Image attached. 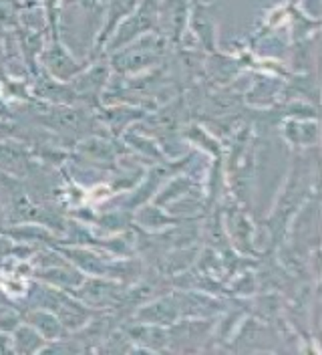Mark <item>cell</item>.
<instances>
[{"label":"cell","instance_id":"obj_1","mask_svg":"<svg viewBox=\"0 0 322 355\" xmlns=\"http://www.w3.org/2000/svg\"><path fill=\"white\" fill-rule=\"evenodd\" d=\"M168 46V39L161 33H145L141 37H137L135 41H131L125 46L117 49L111 53V67L117 73H139L147 67L155 65Z\"/></svg>","mask_w":322,"mask_h":355},{"label":"cell","instance_id":"obj_2","mask_svg":"<svg viewBox=\"0 0 322 355\" xmlns=\"http://www.w3.org/2000/svg\"><path fill=\"white\" fill-rule=\"evenodd\" d=\"M157 21H159V0H139L135 10L119 22L113 35L109 37V41L105 43L109 53L125 46L145 33L155 31L159 24Z\"/></svg>","mask_w":322,"mask_h":355},{"label":"cell","instance_id":"obj_3","mask_svg":"<svg viewBox=\"0 0 322 355\" xmlns=\"http://www.w3.org/2000/svg\"><path fill=\"white\" fill-rule=\"evenodd\" d=\"M73 295L81 303H87L89 307H109L113 303H119L123 297V293L115 283H107L103 279H97V281L83 279V283L73 291Z\"/></svg>","mask_w":322,"mask_h":355},{"label":"cell","instance_id":"obj_4","mask_svg":"<svg viewBox=\"0 0 322 355\" xmlns=\"http://www.w3.org/2000/svg\"><path fill=\"white\" fill-rule=\"evenodd\" d=\"M190 17L188 0H159V21L161 28L166 26V39L179 41L186 21Z\"/></svg>","mask_w":322,"mask_h":355},{"label":"cell","instance_id":"obj_5","mask_svg":"<svg viewBox=\"0 0 322 355\" xmlns=\"http://www.w3.org/2000/svg\"><path fill=\"white\" fill-rule=\"evenodd\" d=\"M179 305H177V297H163L157 299L151 305H143L135 313V319L141 323H150V325H157V327H168L173 325L179 319Z\"/></svg>","mask_w":322,"mask_h":355},{"label":"cell","instance_id":"obj_6","mask_svg":"<svg viewBox=\"0 0 322 355\" xmlns=\"http://www.w3.org/2000/svg\"><path fill=\"white\" fill-rule=\"evenodd\" d=\"M43 63L44 67L48 69V73H51L55 79H59V81L71 79L73 75L81 73V69H83V67L79 65V63L66 53V49H64L59 41H55V43L44 51Z\"/></svg>","mask_w":322,"mask_h":355},{"label":"cell","instance_id":"obj_7","mask_svg":"<svg viewBox=\"0 0 322 355\" xmlns=\"http://www.w3.org/2000/svg\"><path fill=\"white\" fill-rule=\"evenodd\" d=\"M24 323L35 327L46 341H59V337L64 333L63 323L59 321V317L43 307H37V309L33 307V311H28L24 315Z\"/></svg>","mask_w":322,"mask_h":355},{"label":"cell","instance_id":"obj_8","mask_svg":"<svg viewBox=\"0 0 322 355\" xmlns=\"http://www.w3.org/2000/svg\"><path fill=\"white\" fill-rule=\"evenodd\" d=\"M137 4H139V0H107V19H105V26H103L101 37L97 39V46H99V49L107 43L109 37H111L113 31L117 28V24L123 21L125 17H129V15L135 10Z\"/></svg>","mask_w":322,"mask_h":355},{"label":"cell","instance_id":"obj_9","mask_svg":"<svg viewBox=\"0 0 322 355\" xmlns=\"http://www.w3.org/2000/svg\"><path fill=\"white\" fill-rule=\"evenodd\" d=\"M12 352H22V354H33V352H41L46 343L41 333L37 331L35 327H30L28 323L24 325H17L12 329Z\"/></svg>","mask_w":322,"mask_h":355},{"label":"cell","instance_id":"obj_10","mask_svg":"<svg viewBox=\"0 0 322 355\" xmlns=\"http://www.w3.org/2000/svg\"><path fill=\"white\" fill-rule=\"evenodd\" d=\"M24 166H26L24 150H19L12 144H0V168H4L6 172L19 174V170L22 172Z\"/></svg>","mask_w":322,"mask_h":355},{"label":"cell","instance_id":"obj_11","mask_svg":"<svg viewBox=\"0 0 322 355\" xmlns=\"http://www.w3.org/2000/svg\"><path fill=\"white\" fill-rule=\"evenodd\" d=\"M19 323H21V315L6 307H0V333L12 331Z\"/></svg>","mask_w":322,"mask_h":355},{"label":"cell","instance_id":"obj_12","mask_svg":"<svg viewBox=\"0 0 322 355\" xmlns=\"http://www.w3.org/2000/svg\"><path fill=\"white\" fill-rule=\"evenodd\" d=\"M10 250H12V244H10V241H6V239H2V236H0V257L8 254Z\"/></svg>","mask_w":322,"mask_h":355},{"label":"cell","instance_id":"obj_13","mask_svg":"<svg viewBox=\"0 0 322 355\" xmlns=\"http://www.w3.org/2000/svg\"><path fill=\"white\" fill-rule=\"evenodd\" d=\"M0 110H2V111H4V105H2V103H0Z\"/></svg>","mask_w":322,"mask_h":355}]
</instances>
